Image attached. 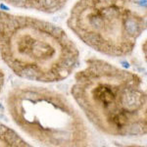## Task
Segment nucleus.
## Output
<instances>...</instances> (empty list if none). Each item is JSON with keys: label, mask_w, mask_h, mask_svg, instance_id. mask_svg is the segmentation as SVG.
Listing matches in <instances>:
<instances>
[{"label": "nucleus", "mask_w": 147, "mask_h": 147, "mask_svg": "<svg viewBox=\"0 0 147 147\" xmlns=\"http://www.w3.org/2000/svg\"><path fill=\"white\" fill-rule=\"evenodd\" d=\"M0 108H1V106H0Z\"/></svg>", "instance_id": "f03ea898"}, {"label": "nucleus", "mask_w": 147, "mask_h": 147, "mask_svg": "<svg viewBox=\"0 0 147 147\" xmlns=\"http://www.w3.org/2000/svg\"><path fill=\"white\" fill-rule=\"evenodd\" d=\"M9 3H13L15 5L19 6H26V3L28 2V0H6Z\"/></svg>", "instance_id": "f257e3e1"}]
</instances>
